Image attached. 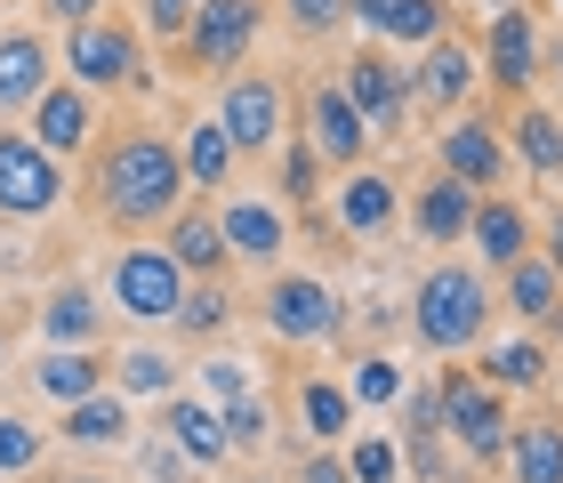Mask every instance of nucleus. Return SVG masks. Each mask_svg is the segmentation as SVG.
<instances>
[{
  "label": "nucleus",
  "instance_id": "21",
  "mask_svg": "<svg viewBox=\"0 0 563 483\" xmlns=\"http://www.w3.org/2000/svg\"><path fill=\"white\" fill-rule=\"evenodd\" d=\"M467 242H475V259L492 266V274H507L516 259H531V218H523V201H516V194H475Z\"/></svg>",
  "mask_w": 563,
  "mask_h": 483
},
{
  "label": "nucleus",
  "instance_id": "50",
  "mask_svg": "<svg viewBox=\"0 0 563 483\" xmlns=\"http://www.w3.org/2000/svg\"><path fill=\"white\" fill-rule=\"evenodd\" d=\"M555 9H563V0H555Z\"/></svg>",
  "mask_w": 563,
  "mask_h": 483
},
{
  "label": "nucleus",
  "instance_id": "45",
  "mask_svg": "<svg viewBox=\"0 0 563 483\" xmlns=\"http://www.w3.org/2000/svg\"><path fill=\"white\" fill-rule=\"evenodd\" d=\"M106 9H113V0H41V17L65 24V33H73V24H89V17H106Z\"/></svg>",
  "mask_w": 563,
  "mask_h": 483
},
{
  "label": "nucleus",
  "instance_id": "30",
  "mask_svg": "<svg viewBox=\"0 0 563 483\" xmlns=\"http://www.w3.org/2000/svg\"><path fill=\"white\" fill-rule=\"evenodd\" d=\"M499 283H507V307H516V322H555V315H563V274L540 259V250H531V259H516Z\"/></svg>",
  "mask_w": 563,
  "mask_h": 483
},
{
  "label": "nucleus",
  "instance_id": "27",
  "mask_svg": "<svg viewBox=\"0 0 563 483\" xmlns=\"http://www.w3.org/2000/svg\"><path fill=\"white\" fill-rule=\"evenodd\" d=\"M467 218H475V194L459 177H427L411 194V234L419 242H467Z\"/></svg>",
  "mask_w": 563,
  "mask_h": 483
},
{
  "label": "nucleus",
  "instance_id": "25",
  "mask_svg": "<svg viewBox=\"0 0 563 483\" xmlns=\"http://www.w3.org/2000/svg\"><path fill=\"white\" fill-rule=\"evenodd\" d=\"M162 250L194 274V283H218V274L234 266V250H225V226H218L210 201H186V210L169 218V242H162Z\"/></svg>",
  "mask_w": 563,
  "mask_h": 483
},
{
  "label": "nucleus",
  "instance_id": "51",
  "mask_svg": "<svg viewBox=\"0 0 563 483\" xmlns=\"http://www.w3.org/2000/svg\"><path fill=\"white\" fill-rule=\"evenodd\" d=\"M57 483H65V475H57Z\"/></svg>",
  "mask_w": 563,
  "mask_h": 483
},
{
  "label": "nucleus",
  "instance_id": "11",
  "mask_svg": "<svg viewBox=\"0 0 563 483\" xmlns=\"http://www.w3.org/2000/svg\"><path fill=\"white\" fill-rule=\"evenodd\" d=\"M218 226H225V250H234V266L274 274V266H282V250H290V218H282V201L225 194V201H218Z\"/></svg>",
  "mask_w": 563,
  "mask_h": 483
},
{
  "label": "nucleus",
  "instance_id": "26",
  "mask_svg": "<svg viewBox=\"0 0 563 483\" xmlns=\"http://www.w3.org/2000/svg\"><path fill=\"white\" fill-rule=\"evenodd\" d=\"M130 436H137L130 395L97 387V395H81V403H65V443H81V451H130Z\"/></svg>",
  "mask_w": 563,
  "mask_h": 483
},
{
  "label": "nucleus",
  "instance_id": "8",
  "mask_svg": "<svg viewBox=\"0 0 563 483\" xmlns=\"http://www.w3.org/2000/svg\"><path fill=\"white\" fill-rule=\"evenodd\" d=\"M57 210H65V162L48 145H33L24 130H0V218L33 226Z\"/></svg>",
  "mask_w": 563,
  "mask_h": 483
},
{
  "label": "nucleus",
  "instance_id": "16",
  "mask_svg": "<svg viewBox=\"0 0 563 483\" xmlns=\"http://www.w3.org/2000/svg\"><path fill=\"white\" fill-rule=\"evenodd\" d=\"M306 145L322 154V169H363V154H371V121L346 106V89L339 81H322L314 97H306Z\"/></svg>",
  "mask_w": 563,
  "mask_h": 483
},
{
  "label": "nucleus",
  "instance_id": "15",
  "mask_svg": "<svg viewBox=\"0 0 563 483\" xmlns=\"http://www.w3.org/2000/svg\"><path fill=\"white\" fill-rule=\"evenodd\" d=\"M24 121H33V130H24V138H33V145H48V154H89V138H97V97L81 89V81H48L41 97H33V113H24Z\"/></svg>",
  "mask_w": 563,
  "mask_h": 483
},
{
  "label": "nucleus",
  "instance_id": "35",
  "mask_svg": "<svg viewBox=\"0 0 563 483\" xmlns=\"http://www.w3.org/2000/svg\"><path fill=\"white\" fill-rule=\"evenodd\" d=\"M194 378H201V403H218V411H225V403H242V395H258V378H250L242 354H201Z\"/></svg>",
  "mask_w": 563,
  "mask_h": 483
},
{
  "label": "nucleus",
  "instance_id": "39",
  "mask_svg": "<svg viewBox=\"0 0 563 483\" xmlns=\"http://www.w3.org/2000/svg\"><path fill=\"white\" fill-rule=\"evenodd\" d=\"M346 395H354V411H363V403H395L402 395V363L395 354H363L354 378H346Z\"/></svg>",
  "mask_w": 563,
  "mask_h": 483
},
{
  "label": "nucleus",
  "instance_id": "13",
  "mask_svg": "<svg viewBox=\"0 0 563 483\" xmlns=\"http://www.w3.org/2000/svg\"><path fill=\"white\" fill-rule=\"evenodd\" d=\"M402 81H411V106L419 113H459L475 97V48L459 41V33H443V41L419 48V65L402 73Z\"/></svg>",
  "mask_w": 563,
  "mask_h": 483
},
{
  "label": "nucleus",
  "instance_id": "33",
  "mask_svg": "<svg viewBox=\"0 0 563 483\" xmlns=\"http://www.w3.org/2000/svg\"><path fill=\"white\" fill-rule=\"evenodd\" d=\"M548 371H555V354L540 339H499L492 354H483V378H492L499 395H531V387H548Z\"/></svg>",
  "mask_w": 563,
  "mask_h": 483
},
{
  "label": "nucleus",
  "instance_id": "31",
  "mask_svg": "<svg viewBox=\"0 0 563 483\" xmlns=\"http://www.w3.org/2000/svg\"><path fill=\"white\" fill-rule=\"evenodd\" d=\"M298 419H306V436H314V443H339V436H354V395L339 387V378L306 371L298 378Z\"/></svg>",
  "mask_w": 563,
  "mask_h": 483
},
{
  "label": "nucleus",
  "instance_id": "17",
  "mask_svg": "<svg viewBox=\"0 0 563 483\" xmlns=\"http://www.w3.org/2000/svg\"><path fill=\"white\" fill-rule=\"evenodd\" d=\"M106 315H113L106 290H89V283H48L33 307L41 347H106Z\"/></svg>",
  "mask_w": 563,
  "mask_h": 483
},
{
  "label": "nucleus",
  "instance_id": "19",
  "mask_svg": "<svg viewBox=\"0 0 563 483\" xmlns=\"http://www.w3.org/2000/svg\"><path fill=\"white\" fill-rule=\"evenodd\" d=\"M330 218H339V234L378 242V234H387V226L402 218L395 177H387V169H346V177H339V194H330Z\"/></svg>",
  "mask_w": 563,
  "mask_h": 483
},
{
  "label": "nucleus",
  "instance_id": "22",
  "mask_svg": "<svg viewBox=\"0 0 563 483\" xmlns=\"http://www.w3.org/2000/svg\"><path fill=\"white\" fill-rule=\"evenodd\" d=\"M57 81V48H48L33 24L0 33V113H33V97Z\"/></svg>",
  "mask_w": 563,
  "mask_h": 483
},
{
  "label": "nucleus",
  "instance_id": "20",
  "mask_svg": "<svg viewBox=\"0 0 563 483\" xmlns=\"http://www.w3.org/2000/svg\"><path fill=\"white\" fill-rule=\"evenodd\" d=\"M346 24H363V33L395 41V48H427L451 33V9L443 0H346Z\"/></svg>",
  "mask_w": 563,
  "mask_h": 483
},
{
  "label": "nucleus",
  "instance_id": "18",
  "mask_svg": "<svg viewBox=\"0 0 563 483\" xmlns=\"http://www.w3.org/2000/svg\"><path fill=\"white\" fill-rule=\"evenodd\" d=\"M499 130H507V154H516L531 177H548V186L563 177V113L548 106V97H516Z\"/></svg>",
  "mask_w": 563,
  "mask_h": 483
},
{
  "label": "nucleus",
  "instance_id": "1",
  "mask_svg": "<svg viewBox=\"0 0 563 483\" xmlns=\"http://www.w3.org/2000/svg\"><path fill=\"white\" fill-rule=\"evenodd\" d=\"M194 201L177 138L153 121H121V130L89 138V210L113 234H162V226Z\"/></svg>",
  "mask_w": 563,
  "mask_h": 483
},
{
  "label": "nucleus",
  "instance_id": "32",
  "mask_svg": "<svg viewBox=\"0 0 563 483\" xmlns=\"http://www.w3.org/2000/svg\"><path fill=\"white\" fill-rule=\"evenodd\" d=\"M507 475L516 483H563V427L555 419H531L507 436Z\"/></svg>",
  "mask_w": 563,
  "mask_h": 483
},
{
  "label": "nucleus",
  "instance_id": "37",
  "mask_svg": "<svg viewBox=\"0 0 563 483\" xmlns=\"http://www.w3.org/2000/svg\"><path fill=\"white\" fill-rule=\"evenodd\" d=\"M314 194H322V154L306 138H290V145H282V201L314 210Z\"/></svg>",
  "mask_w": 563,
  "mask_h": 483
},
{
  "label": "nucleus",
  "instance_id": "4",
  "mask_svg": "<svg viewBox=\"0 0 563 483\" xmlns=\"http://www.w3.org/2000/svg\"><path fill=\"white\" fill-rule=\"evenodd\" d=\"M57 65H65V81H81L89 97H113V89H130L137 73H145V33H137V17H89V24H73L65 48H57Z\"/></svg>",
  "mask_w": 563,
  "mask_h": 483
},
{
  "label": "nucleus",
  "instance_id": "42",
  "mask_svg": "<svg viewBox=\"0 0 563 483\" xmlns=\"http://www.w3.org/2000/svg\"><path fill=\"white\" fill-rule=\"evenodd\" d=\"M282 17H290L298 41H330L346 24V0H282Z\"/></svg>",
  "mask_w": 563,
  "mask_h": 483
},
{
  "label": "nucleus",
  "instance_id": "23",
  "mask_svg": "<svg viewBox=\"0 0 563 483\" xmlns=\"http://www.w3.org/2000/svg\"><path fill=\"white\" fill-rule=\"evenodd\" d=\"M33 387H41V403H57V411H65V403L113 387V354H106V347H41Z\"/></svg>",
  "mask_w": 563,
  "mask_h": 483
},
{
  "label": "nucleus",
  "instance_id": "12",
  "mask_svg": "<svg viewBox=\"0 0 563 483\" xmlns=\"http://www.w3.org/2000/svg\"><path fill=\"white\" fill-rule=\"evenodd\" d=\"M339 89H346V106L371 121V138L378 130H402V113H411V81L395 73L387 48H354L346 73H339Z\"/></svg>",
  "mask_w": 563,
  "mask_h": 483
},
{
  "label": "nucleus",
  "instance_id": "48",
  "mask_svg": "<svg viewBox=\"0 0 563 483\" xmlns=\"http://www.w3.org/2000/svg\"><path fill=\"white\" fill-rule=\"evenodd\" d=\"M65 483H121V475H106V468H81V475H65Z\"/></svg>",
  "mask_w": 563,
  "mask_h": 483
},
{
  "label": "nucleus",
  "instance_id": "28",
  "mask_svg": "<svg viewBox=\"0 0 563 483\" xmlns=\"http://www.w3.org/2000/svg\"><path fill=\"white\" fill-rule=\"evenodd\" d=\"M177 378H186V363H177L169 347H130V354H113V395H130V403H169Z\"/></svg>",
  "mask_w": 563,
  "mask_h": 483
},
{
  "label": "nucleus",
  "instance_id": "44",
  "mask_svg": "<svg viewBox=\"0 0 563 483\" xmlns=\"http://www.w3.org/2000/svg\"><path fill=\"white\" fill-rule=\"evenodd\" d=\"M298 483H354V475H346V451L314 443V451H306V460H298Z\"/></svg>",
  "mask_w": 563,
  "mask_h": 483
},
{
  "label": "nucleus",
  "instance_id": "24",
  "mask_svg": "<svg viewBox=\"0 0 563 483\" xmlns=\"http://www.w3.org/2000/svg\"><path fill=\"white\" fill-rule=\"evenodd\" d=\"M162 436L186 451L201 475L234 460V443H225V411H218V403H201V395H169V403H162Z\"/></svg>",
  "mask_w": 563,
  "mask_h": 483
},
{
  "label": "nucleus",
  "instance_id": "6",
  "mask_svg": "<svg viewBox=\"0 0 563 483\" xmlns=\"http://www.w3.org/2000/svg\"><path fill=\"white\" fill-rule=\"evenodd\" d=\"M258 315L282 347H298V354H314L330 339H346V307H339V290L322 283V274H290V266H274L266 274V298H258Z\"/></svg>",
  "mask_w": 563,
  "mask_h": 483
},
{
  "label": "nucleus",
  "instance_id": "34",
  "mask_svg": "<svg viewBox=\"0 0 563 483\" xmlns=\"http://www.w3.org/2000/svg\"><path fill=\"white\" fill-rule=\"evenodd\" d=\"M225 315H234V298H225V283H186V307H177L169 339H194V347H210L218 330H225Z\"/></svg>",
  "mask_w": 563,
  "mask_h": 483
},
{
  "label": "nucleus",
  "instance_id": "3",
  "mask_svg": "<svg viewBox=\"0 0 563 483\" xmlns=\"http://www.w3.org/2000/svg\"><path fill=\"white\" fill-rule=\"evenodd\" d=\"M186 283H194V274L177 266L162 242H121V250H113V266H106V298H113V315H121V322H137V330H169L177 307H186Z\"/></svg>",
  "mask_w": 563,
  "mask_h": 483
},
{
  "label": "nucleus",
  "instance_id": "5",
  "mask_svg": "<svg viewBox=\"0 0 563 483\" xmlns=\"http://www.w3.org/2000/svg\"><path fill=\"white\" fill-rule=\"evenodd\" d=\"M434 387H443V436L459 443V460H467V468H499L507 460V436H516L507 395L483 371H459V363L434 378Z\"/></svg>",
  "mask_w": 563,
  "mask_h": 483
},
{
  "label": "nucleus",
  "instance_id": "38",
  "mask_svg": "<svg viewBox=\"0 0 563 483\" xmlns=\"http://www.w3.org/2000/svg\"><path fill=\"white\" fill-rule=\"evenodd\" d=\"M41 427L33 419H16V411H0V475H33L41 468Z\"/></svg>",
  "mask_w": 563,
  "mask_h": 483
},
{
  "label": "nucleus",
  "instance_id": "9",
  "mask_svg": "<svg viewBox=\"0 0 563 483\" xmlns=\"http://www.w3.org/2000/svg\"><path fill=\"white\" fill-rule=\"evenodd\" d=\"M258 24H266V0H201L194 24H186V73H234L250 57V41H258Z\"/></svg>",
  "mask_w": 563,
  "mask_h": 483
},
{
  "label": "nucleus",
  "instance_id": "2",
  "mask_svg": "<svg viewBox=\"0 0 563 483\" xmlns=\"http://www.w3.org/2000/svg\"><path fill=\"white\" fill-rule=\"evenodd\" d=\"M411 339L427 354H467L492 339V283H483V266L467 259H443L419 274L411 290Z\"/></svg>",
  "mask_w": 563,
  "mask_h": 483
},
{
  "label": "nucleus",
  "instance_id": "47",
  "mask_svg": "<svg viewBox=\"0 0 563 483\" xmlns=\"http://www.w3.org/2000/svg\"><path fill=\"white\" fill-rule=\"evenodd\" d=\"M540 73L555 81V106H563V33H555V41H540Z\"/></svg>",
  "mask_w": 563,
  "mask_h": 483
},
{
  "label": "nucleus",
  "instance_id": "36",
  "mask_svg": "<svg viewBox=\"0 0 563 483\" xmlns=\"http://www.w3.org/2000/svg\"><path fill=\"white\" fill-rule=\"evenodd\" d=\"M130 460H137V483H194L201 475L169 436H130Z\"/></svg>",
  "mask_w": 563,
  "mask_h": 483
},
{
  "label": "nucleus",
  "instance_id": "40",
  "mask_svg": "<svg viewBox=\"0 0 563 483\" xmlns=\"http://www.w3.org/2000/svg\"><path fill=\"white\" fill-rule=\"evenodd\" d=\"M346 475L354 483H402V451H395V436H363L346 451Z\"/></svg>",
  "mask_w": 563,
  "mask_h": 483
},
{
  "label": "nucleus",
  "instance_id": "29",
  "mask_svg": "<svg viewBox=\"0 0 563 483\" xmlns=\"http://www.w3.org/2000/svg\"><path fill=\"white\" fill-rule=\"evenodd\" d=\"M177 162H186V186L194 194H225V186H234V145H225V130H218L210 113L177 138Z\"/></svg>",
  "mask_w": 563,
  "mask_h": 483
},
{
  "label": "nucleus",
  "instance_id": "43",
  "mask_svg": "<svg viewBox=\"0 0 563 483\" xmlns=\"http://www.w3.org/2000/svg\"><path fill=\"white\" fill-rule=\"evenodd\" d=\"M194 9H201V0H137V33L145 41H186Z\"/></svg>",
  "mask_w": 563,
  "mask_h": 483
},
{
  "label": "nucleus",
  "instance_id": "10",
  "mask_svg": "<svg viewBox=\"0 0 563 483\" xmlns=\"http://www.w3.org/2000/svg\"><path fill=\"white\" fill-rule=\"evenodd\" d=\"M443 177H459L467 194H507V169H516V154H507V130L492 113H459L443 130Z\"/></svg>",
  "mask_w": 563,
  "mask_h": 483
},
{
  "label": "nucleus",
  "instance_id": "7",
  "mask_svg": "<svg viewBox=\"0 0 563 483\" xmlns=\"http://www.w3.org/2000/svg\"><path fill=\"white\" fill-rule=\"evenodd\" d=\"M218 130H225V145H234V162H258V154H274L282 145V121H290V89L274 81V73H250V65H234L225 73V89H218Z\"/></svg>",
  "mask_w": 563,
  "mask_h": 483
},
{
  "label": "nucleus",
  "instance_id": "14",
  "mask_svg": "<svg viewBox=\"0 0 563 483\" xmlns=\"http://www.w3.org/2000/svg\"><path fill=\"white\" fill-rule=\"evenodd\" d=\"M540 41H548L540 17L516 9V0L492 17V41H483V48H492V89L507 97V106H516V97H531V81H540Z\"/></svg>",
  "mask_w": 563,
  "mask_h": 483
},
{
  "label": "nucleus",
  "instance_id": "46",
  "mask_svg": "<svg viewBox=\"0 0 563 483\" xmlns=\"http://www.w3.org/2000/svg\"><path fill=\"white\" fill-rule=\"evenodd\" d=\"M540 259L563 274V201H555V218H548V234H540Z\"/></svg>",
  "mask_w": 563,
  "mask_h": 483
},
{
  "label": "nucleus",
  "instance_id": "41",
  "mask_svg": "<svg viewBox=\"0 0 563 483\" xmlns=\"http://www.w3.org/2000/svg\"><path fill=\"white\" fill-rule=\"evenodd\" d=\"M266 403L258 395H242V403H225V443H234V460H250V451H266Z\"/></svg>",
  "mask_w": 563,
  "mask_h": 483
},
{
  "label": "nucleus",
  "instance_id": "49",
  "mask_svg": "<svg viewBox=\"0 0 563 483\" xmlns=\"http://www.w3.org/2000/svg\"><path fill=\"white\" fill-rule=\"evenodd\" d=\"M0 354H9V315H0Z\"/></svg>",
  "mask_w": 563,
  "mask_h": 483
}]
</instances>
